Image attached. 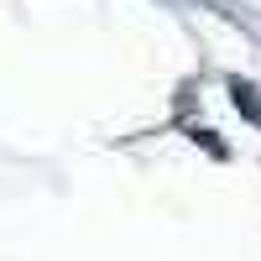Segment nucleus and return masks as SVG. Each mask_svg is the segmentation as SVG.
<instances>
[{
	"label": "nucleus",
	"instance_id": "nucleus-1",
	"mask_svg": "<svg viewBox=\"0 0 261 261\" xmlns=\"http://www.w3.org/2000/svg\"><path fill=\"white\" fill-rule=\"evenodd\" d=\"M235 105H241V110H246V115H261V105L251 99V89H246V84H235Z\"/></svg>",
	"mask_w": 261,
	"mask_h": 261
}]
</instances>
